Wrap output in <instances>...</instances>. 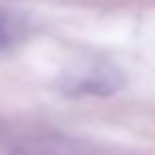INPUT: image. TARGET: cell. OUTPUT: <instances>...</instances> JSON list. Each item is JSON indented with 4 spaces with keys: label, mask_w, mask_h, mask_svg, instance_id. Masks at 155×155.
Here are the masks:
<instances>
[{
    "label": "cell",
    "mask_w": 155,
    "mask_h": 155,
    "mask_svg": "<svg viewBox=\"0 0 155 155\" xmlns=\"http://www.w3.org/2000/svg\"><path fill=\"white\" fill-rule=\"evenodd\" d=\"M15 34H17L15 24H13V21H11L7 15H2V13H0V49L9 47V45L15 41Z\"/></svg>",
    "instance_id": "6da1fadb"
},
{
    "label": "cell",
    "mask_w": 155,
    "mask_h": 155,
    "mask_svg": "<svg viewBox=\"0 0 155 155\" xmlns=\"http://www.w3.org/2000/svg\"><path fill=\"white\" fill-rule=\"evenodd\" d=\"M13 155H26V153H19V151H17V153H13Z\"/></svg>",
    "instance_id": "7a4b0ae2"
}]
</instances>
